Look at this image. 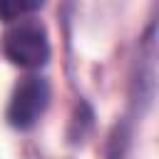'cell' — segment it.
Returning a JSON list of instances; mask_svg holds the SVG:
<instances>
[{"mask_svg": "<svg viewBox=\"0 0 159 159\" xmlns=\"http://www.w3.org/2000/svg\"><path fill=\"white\" fill-rule=\"evenodd\" d=\"M42 7V2H17V0H2L0 2V17L2 20H7V22H12V20H22L25 15H30V12H35V10H40Z\"/></svg>", "mask_w": 159, "mask_h": 159, "instance_id": "3", "label": "cell"}, {"mask_svg": "<svg viewBox=\"0 0 159 159\" xmlns=\"http://www.w3.org/2000/svg\"><path fill=\"white\" fill-rule=\"evenodd\" d=\"M47 99H50L47 82L42 77H25L10 97V107H7L10 124L17 129H30L42 117Z\"/></svg>", "mask_w": 159, "mask_h": 159, "instance_id": "2", "label": "cell"}, {"mask_svg": "<svg viewBox=\"0 0 159 159\" xmlns=\"http://www.w3.org/2000/svg\"><path fill=\"white\" fill-rule=\"evenodd\" d=\"M2 52L12 65L35 70L42 67L50 60V45H47V32L40 22L22 20L20 25L10 27L2 37Z\"/></svg>", "mask_w": 159, "mask_h": 159, "instance_id": "1", "label": "cell"}]
</instances>
